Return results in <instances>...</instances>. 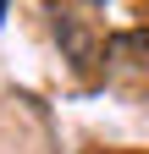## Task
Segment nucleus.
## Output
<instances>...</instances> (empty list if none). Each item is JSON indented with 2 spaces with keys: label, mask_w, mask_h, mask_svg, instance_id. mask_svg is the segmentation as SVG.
<instances>
[{
  "label": "nucleus",
  "mask_w": 149,
  "mask_h": 154,
  "mask_svg": "<svg viewBox=\"0 0 149 154\" xmlns=\"http://www.w3.org/2000/svg\"><path fill=\"white\" fill-rule=\"evenodd\" d=\"M50 33H55V44L66 50V61L78 66V72H94V66H105V33L88 22V17H78V11H55L50 6Z\"/></svg>",
  "instance_id": "1"
},
{
  "label": "nucleus",
  "mask_w": 149,
  "mask_h": 154,
  "mask_svg": "<svg viewBox=\"0 0 149 154\" xmlns=\"http://www.w3.org/2000/svg\"><path fill=\"white\" fill-rule=\"evenodd\" d=\"M110 72L116 77H149V33H122L110 44Z\"/></svg>",
  "instance_id": "2"
}]
</instances>
